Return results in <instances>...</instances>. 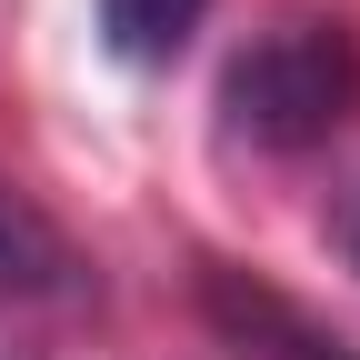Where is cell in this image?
Segmentation results:
<instances>
[{"label": "cell", "instance_id": "cell-1", "mask_svg": "<svg viewBox=\"0 0 360 360\" xmlns=\"http://www.w3.org/2000/svg\"><path fill=\"white\" fill-rule=\"evenodd\" d=\"M350 101H360V40L350 20H321V11H281L220 70V120L250 150H321L350 120Z\"/></svg>", "mask_w": 360, "mask_h": 360}, {"label": "cell", "instance_id": "cell-4", "mask_svg": "<svg viewBox=\"0 0 360 360\" xmlns=\"http://www.w3.org/2000/svg\"><path fill=\"white\" fill-rule=\"evenodd\" d=\"M210 0H101V51L130 60V70H170L180 51H191Z\"/></svg>", "mask_w": 360, "mask_h": 360}, {"label": "cell", "instance_id": "cell-2", "mask_svg": "<svg viewBox=\"0 0 360 360\" xmlns=\"http://www.w3.org/2000/svg\"><path fill=\"white\" fill-rule=\"evenodd\" d=\"M200 300H210V321L231 330L240 350H260V360H360L340 330H321V321H310V310H290L281 290H260L250 270H210Z\"/></svg>", "mask_w": 360, "mask_h": 360}, {"label": "cell", "instance_id": "cell-3", "mask_svg": "<svg viewBox=\"0 0 360 360\" xmlns=\"http://www.w3.org/2000/svg\"><path fill=\"white\" fill-rule=\"evenodd\" d=\"M70 281H80V250L60 240V220L0 180V300H60Z\"/></svg>", "mask_w": 360, "mask_h": 360}, {"label": "cell", "instance_id": "cell-5", "mask_svg": "<svg viewBox=\"0 0 360 360\" xmlns=\"http://www.w3.org/2000/svg\"><path fill=\"white\" fill-rule=\"evenodd\" d=\"M340 250H350V270H360V200L340 210Z\"/></svg>", "mask_w": 360, "mask_h": 360}]
</instances>
